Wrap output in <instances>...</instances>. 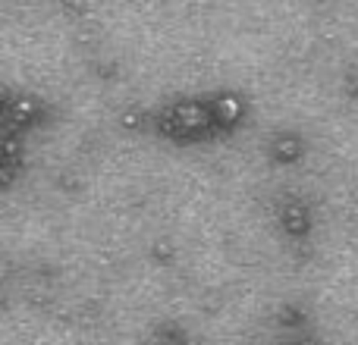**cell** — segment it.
<instances>
[{"label":"cell","instance_id":"3","mask_svg":"<svg viewBox=\"0 0 358 345\" xmlns=\"http://www.w3.org/2000/svg\"><path fill=\"white\" fill-rule=\"evenodd\" d=\"M210 117H214V129H227V126H236L242 117H245V101L233 91H217L208 98Z\"/></svg>","mask_w":358,"mask_h":345},{"label":"cell","instance_id":"6","mask_svg":"<svg viewBox=\"0 0 358 345\" xmlns=\"http://www.w3.org/2000/svg\"><path fill=\"white\" fill-rule=\"evenodd\" d=\"M161 345H189V342H185L182 330L167 327V330H164V333H161Z\"/></svg>","mask_w":358,"mask_h":345},{"label":"cell","instance_id":"1","mask_svg":"<svg viewBox=\"0 0 358 345\" xmlns=\"http://www.w3.org/2000/svg\"><path fill=\"white\" fill-rule=\"evenodd\" d=\"M155 129L170 138H201L214 129L208 98H176L155 117Z\"/></svg>","mask_w":358,"mask_h":345},{"label":"cell","instance_id":"5","mask_svg":"<svg viewBox=\"0 0 358 345\" xmlns=\"http://www.w3.org/2000/svg\"><path fill=\"white\" fill-rule=\"evenodd\" d=\"M302 148H305L302 138L292 135V132H280V135H273V142H271L273 157H277V161H283V163L299 161V157H302Z\"/></svg>","mask_w":358,"mask_h":345},{"label":"cell","instance_id":"7","mask_svg":"<svg viewBox=\"0 0 358 345\" xmlns=\"http://www.w3.org/2000/svg\"><path fill=\"white\" fill-rule=\"evenodd\" d=\"M289 345H321L317 339H311V336H299L296 342H289Z\"/></svg>","mask_w":358,"mask_h":345},{"label":"cell","instance_id":"2","mask_svg":"<svg viewBox=\"0 0 358 345\" xmlns=\"http://www.w3.org/2000/svg\"><path fill=\"white\" fill-rule=\"evenodd\" d=\"M38 117H41V101L31 94H16L3 101V132L29 129Z\"/></svg>","mask_w":358,"mask_h":345},{"label":"cell","instance_id":"4","mask_svg":"<svg viewBox=\"0 0 358 345\" xmlns=\"http://www.w3.org/2000/svg\"><path fill=\"white\" fill-rule=\"evenodd\" d=\"M280 226L289 235H305L311 229V207L302 198H283L280 201Z\"/></svg>","mask_w":358,"mask_h":345}]
</instances>
